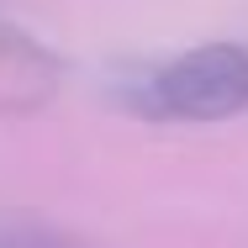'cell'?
I'll use <instances>...</instances> for the list:
<instances>
[{
    "label": "cell",
    "mask_w": 248,
    "mask_h": 248,
    "mask_svg": "<svg viewBox=\"0 0 248 248\" xmlns=\"http://www.w3.org/2000/svg\"><path fill=\"white\" fill-rule=\"evenodd\" d=\"M127 106L148 122H227L248 111V43H196L132 74Z\"/></svg>",
    "instance_id": "cell-1"
},
{
    "label": "cell",
    "mask_w": 248,
    "mask_h": 248,
    "mask_svg": "<svg viewBox=\"0 0 248 248\" xmlns=\"http://www.w3.org/2000/svg\"><path fill=\"white\" fill-rule=\"evenodd\" d=\"M0 248H90L74 232H58L43 222H0Z\"/></svg>",
    "instance_id": "cell-2"
},
{
    "label": "cell",
    "mask_w": 248,
    "mask_h": 248,
    "mask_svg": "<svg viewBox=\"0 0 248 248\" xmlns=\"http://www.w3.org/2000/svg\"><path fill=\"white\" fill-rule=\"evenodd\" d=\"M43 63V48L0 11V74H11V69H37Z\"/></svg>",
    "instance_id": "cell-3"
}]
</instances>
